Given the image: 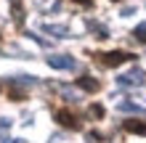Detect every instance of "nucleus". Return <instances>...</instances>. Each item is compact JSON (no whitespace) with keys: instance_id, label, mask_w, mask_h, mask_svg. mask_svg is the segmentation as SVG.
Returning <instances> with one entry per match:
<instances>
[{"instance_id":"obj_9","label":"nucleus","mask_w":146,"mask_h":143,"mask_svg":"<svg viewBox=\"0 0 146 143\" xmlns=\"http://www.w3.org/2000/svg\"><path fill=\"white\" fill-rule=\"evenodd\" d=\"M11 85H37V77H29V74H19V77H11Z\"/></svg>"},{"instance_id":"obj_2","label":"nucleus","mask_w":146,"mask_h":143,"mask_svg":"<svg viewBox=\"0 0 146 143\" xmlns=\"http://www.w3.org/2000/svg\"><path fill=\"white\" fill-rule=\"evenodd\" d=\"M117 85H122V88H141L143 85V72L133 69V72L122 74V77H117Z\"/></svg>"},{"instance_id":"obj_17","label":"nucleus","mask_w":146,"mask_h":143,"mask_svg":"<svg viewBox=\"0 0 146 143\" xmlns=\"http://www.w3.org/2000/svg\"><path fill=\"white\" fill-rule=\"evenodd\" d=\"M3 143H19L16 138H3Z\"/></svg>"},{"instance_id":"obj_8","label":"nucleus","mask_w":146,"mask_h":143,"mask_svg":"<svg viewBox=\"0 0 146 143\" xmlns=\"http://www.w3.org/2000/svg\"><path fill=\"white\" fill-rule=\"evenodd\" d=\"M42 29H45L48 35H53V37H69V29L61 27V24H45Z\"/></svg>"},{"instance_id":"obj_15","label":"nucleus","mask_w":146,"mask_h":143,"mask_svg":"<svg viewBox=\"0 0 146 143\" xmlns=\"http://www.w3.org/2000/svg\"><path fill=\"white\" fill-rule=\"evenodd\" d=\"M5 127H11V119H0V130H5Z\"/></svg>"},{"instance_id":"obj_1","label":"nucleus","mask_w":146,"mask_h":143,"mask_svg":"<svg viewBox=\"0 0 146 143\" xmlns=\"http://www.w3.org/2000/svg\"><path fill=\"white\" fill-rule=\"evenodd\" d=\"M93 58L101 64V66H119L125 61H133V53H127V50H109V53H93Z\"/></svg>"},{"instance_id":"obj_5","label":"nucleus","mask_w":146,"mask_h":143,"mask_svg":"<svg viewBox=\"0 0 146 143\" xmlns=\"http://www.w3.org/2000/svg\"><path fill=\"white\" fill-rule=\"evenodd\" d=\"M122 127L127 132H135V135H146V122L143 119H125Z\"/></svg>"},{"instance_id":"obj_3","label":"nucleus","mask_w":146,"mask_h":143,"mask_svg":"<svg viewBox=\"0 0 146 143\" xmlns=\"http://www.w3.org/2000/svg\"><path fill=\"white\" fill-rule=\"evenodd\" d=\"M56 122L61 125V127H69V130H80V119L69 111V109H58L56 111Z\"/></svg>"},{"instance_id":"obj_12","label":"nucleus","mask_w":146,"mask_h":143,"mask_svg":"<svg viewBox=\"0 0 146 143\" xmlns=\"http://www.w3.org/2000/svg\"><path fill=\"white\" fill-rule=\"evenodd\" d=\"M88 114H90V117H96V119H101V117H104V106H101V103H90Z\"/></svg>"},{"instance_id":"obj_10","label":"nucleus","mask_w":146,"mask_h":143,"mask_svg":"<svg viewBox=\"0 0 146 143\" xmlns=\"http://www.w3.org/2000/svg\"><path fill=\"white\" fill-rule=\"evenodd\" d=\"M11 11H13V21H16V24H21V21H24V8H21V3H19V0H13Z\"/></svg>"},{"instance_id":"obj_16","label":"nucleus","mask_w":146,"mask_h":143,"mask_svg":"<svg viewBox=\"0 0 146 143\" xmlns=\"http://www.w3.org/2000/svg\"><path fill=\"white\" fill-rule=\"evenodd\" d=\"M80 5H93V0H77Z\"/></svg>"},{"instance_id":"obj_13","label":"nucleus","mask_w":146,"mask_h":143,"mask_svg":"<svg viewBox=\"0 0 146 143\" xmlns=\"http://www.w3.org/2000/svg\"><path fill=\"white\" fill-rule=\"evenodd\" d=\"M90 29L96 32V37H101V40H104V37H109V32H106V27H101V24H90Z\"/></svg>"},{"instance_id":"obj_7","label":"nucleus","mask_w":146,"mask_h":143,"mask_svg":"<svg viewBox=\"0 0 146 143\" xmlns=\"http://www.w3.org/2000/svg\"><path fill=\"white\" fill-rule=\"evenodd\" d=\"M117 109H119V111H127V114H146V109L138 106V103H133V101H119Z\"/></svg>"},{"instance_id":"obj_6","label":"nucleus","mask_w":146,"mask_h":143,"mask_svg":"<svg viewBox=\"0 0 146 143\" xmlns=\"http://www.w3.org/2000/svg\"><path fill=\"white\" fill-rule=\"evenodd\" d=\"M77 88H82L85 93H96V90H98V80L88 77V74H85V77H77Z\"/></svg>"},{"instance_id":"obj_4","label":"nucleus","mask_w":146,"mask_h":143,"mask_svg":"<svg viewBox=\"0 0 146 143\" xmlns=\"http://www.w3.org/2000/svg\"><path fill=\"white\" fill-rule=\"evenodd\" d=\"M48 66H53V69H74V58L72 56H48Z\"/></svg>"},{"instance_id":"obj_11","label":"nucleus","mask_w":146,"mask_h":143,"mask_svg":"<svg viewBox=\"0 0 146 143\" xmlns=\"http://www.w3.org/2000/svg\"><path fill=\"white\" fill-rule=\"evenodd\" d=\"M133 37L138 40V43H146V21H143V24H138V27L133 29Z\"/></svg>"},{"instance_id":"obj_14","label":"nucleus","mask_w":146,"mask_h":143,"mask_svg":"<svg viewBox=\"0 0 146 143\" xmlns=\"http://www.w3.org/2000/svg\"><path fill=\"white\" fill-rule=\"evenodd\" d=\"M8 96H11V101H24V93H21V90H13L11 88V93H8Z\"/></svg>"}]
</instances>
